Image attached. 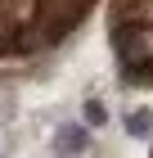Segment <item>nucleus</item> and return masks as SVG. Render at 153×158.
I'll return each mask as SVG.
<instances>
[{"label":"nucleus","mask_w":153,"mask_h":158,"mask_svg":"<svg viewBox=\"0 0 153 158\" xmlns=\"http://www.w3.org/2000/svg\"><path fill=\"white\" fill-rule=\"evenodd\" d=\"M108 41H113V54L117 63H144L153 54V18L144 23H108Z\"/></svg>","instance_id":"obj_1"},{"label":"nucleus","mask_w":153,"mask_h":158,"mask_svg":"<svg viewBox=\"0 0 153 158\" xmlns=\"http://www.w3.org/2000/svg\"><path fill=\"white\" fill-rule=\"evenodd\" d=\"M90 149V127H86L81 118L77 122H59V131H54V154L59 158H77Z\"/></svg>","instance_id":"obj_2"},{"label":"nucleus","mask_w":153,"mask_h":158,"mask_svg":"<svg viewBox=\"0 0 153 158\" xmlns=\"http://www.w3.org/2000/svg\"><path fill=\"white\" fill-rule=\"evenodd\" d=\"M122 127H126L131 140H153V109H144V104L126 109L122 113Z\"/></svg>","instance_id":"obj_3"},{"label":"nucleus","mask_w":153,"mask_h":158,"mask_svg":"<svg viewBox=\"0 0 153 158\" xmlns=\"http://www.w3.org/2000/svg\"><path fill=\"white\" fill-rule=\"evenodd\" d=\"M81 122L90 127V131H99V127H108V104L99 95H86L81 99Z\"/></svg>","instance_id":"obj_4"},{"label":"nucleus","mask_w":153,"mask_h":158,"mask_svg":"<svg viewBox=\"0 0 153 158\" xmlns=\"http://www.w3.org/2000/svg\"><path fill=\"white\" fill-rule=\"evenodd\" d=\"M14 36H18V18L0 5V59H9V54H14Z\"/></svg>","instance_id":"obj_5"},{"label":"nucleus","mask_w":153,"mask_h":158,"mask_svg":"<svg viewBox=\"0 0 153 158\" xmlns=\"http://www.w3.org/2000/svg\"><path fill=\"white\" fill-rule=\"evenodd\" d=\"M135 86H149V90H153V54L144 63H135Z\"/></svg>","instance_id":"obj_6"}]
</instances>
